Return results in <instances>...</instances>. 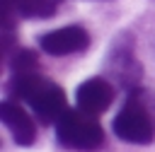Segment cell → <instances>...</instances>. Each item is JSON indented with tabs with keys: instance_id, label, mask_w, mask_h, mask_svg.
I'll use <instances>...</instances> for the list:
<instances>
[{
	"instance_id": "obj_1",
	"label": "cell",
	"mask_w": 155,
	"mask_h": 152,
	"mask_svg": "<svg viewBox=\"0 0 155 152\" xmlns=\"http://www.w3.org/2000/svg\"><path fill=\"white\" fill-rule=\"evenodd\" d=\"M7 92L15 99L29 104L31 111H34V116L44 125H56L58 118L68 111L63 89L56 82H51L48 77L39 75V72L12 75V80L7 84Z\"/></svg>"
},
{
	"instance_id": "obj_2",
	"label": "cell",
	"mask_w": 155,
	"mask_h": 152,
	"mask_svg": "<svg viewBox=\"0 0 155 152\" xmlns=\"http://www.w3.org/2000/svg\"><path fill=\"white\" fill-rule=\"evenodd\" d=\"M56 140L63 150L73 152H94L104 145V130L97 118L87 111H65L56 123Z\"/></svg>"
},
{
	"instance_id": "obj_3",
	"label": "cell",
	"mask_w": 155,
	"mask_h": 152,
	"mask_svg": "<svg viewBox=\"0 0 155 152\" xmlns=\"http://www.w3.org/2000/svg\"><path fill=\"white\" fill-rule=\"evenodd\" d=\"M111 130L119 140L131 145H150L155 138V121L138 97H131L111 121Z\"/></svg>"
},
{
	"instance_id": "obj_4",
	"label": "cell",
	"mask_w": 155,
	"mask_h": 152,
	"mask_svg": "<svg viewBox=\"0 0 155 152\" xmlns=\"http://www.w3.org/2000/svg\"><path fill=\"white\" fill-rule=\"evenodd\" d=\"M90 46V34L80 24H68L53 31H46L39 36V48L48 55H70L82 53Z\"/></svg>"
},
{
	"instance_id": "obj_5",
	"label": "cell",
	"mask_w": 155,
	"mask_h": 152,
	"mask_svg": "<svg viewBox=\"0 0 155 152\" xmlns=\"http://www.w3.org/2000/svg\"><path fill=\"white\" fill-rule=\"evenodd\" d=\"M0 121L10 130V135L15 138V142L19 147H31L34 145V140H36V125H34L31 116L22 109L19 99H5V101H0Z\"/></svg>"
},
{
	"instance_id": "obj_6",
	"label": "cell",
	"mask_w": 155,
	"mask_h": 152,
	"mask_svg": "<svg viewBox=\"0 0 155 152\" xmlns=\"http://www.w3.org/2000/svg\"><path fill=\"white\" fill-rule=\"evenodd\" d=\"M114 101V84L104 77H90L75 89V104L80 111H87L92 116L104 113Z\"/></svg>"
},
{
	"instance_id": "obj_7",
	"label": "cell",
	"mask_w": 155,
	"mask_h": 152,
	"mask_svg": "<svg viewBox=\"0 0 155 152\" xmlns=\"http://www.w3.org/2000/svg\"><path fill=\"white\" fill-rule=\"evenodd\" d=\"M109 70L116 75L119 84H124L126 89H136V84L140 80V65L133 58L131 46H121V43L114 46V51H111V68Z\"/></svg>"
},
{
	"instance_id": "obj_8",
	"label": "cell",
	"mask_w": 155,
	"mask_h": 152,
	"mask_svg": "<svg viewBox=\"0 0 155 152\" xmlns=\"http://www.w3.org/2000/svg\"><path fill=\"white\" fill-rule=\"evenodd\" d=\"M63 0H17V12L24 19H48Z\"/></svg>"
},
{
	"instance_id": "obj_9",
	"label": "cell",
	"mask_w": 155,
	"mask_h": 152,
	"mask_svg": "<svg viewBox=\"0 0 155 152\" xmlns=\"http://www.w3.org/2000/svg\"><path fill=\"white\" fill-rule=\"evenodd\" d=\"M10 68H12V75H22V72H36L39 68V60L36 55L29 51V48H17L12 60H10Z\"/></svg>"
}]
</instances>
